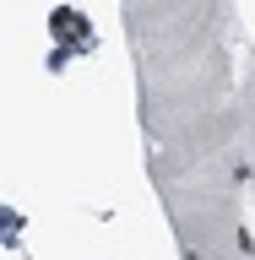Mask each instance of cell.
Masks as SVG:
<instances>
[{
	"mask_svg": "<svg viewBox=\"0 0 255 260\" xmlns=\"http://www.w3.org/2000/svg\"><path fill=\"white\" fill-rule=\"evenodd\" d=\"M239 146H244V184L255 195V49L239 71Z\"/></svg>",
	"mask_w": 255,
	"mask_h": 260,
	"instance_id": "2",
	"label": "cell"
},
{
	"mask_svg": "<svg viewBox=\"0 0 255 260\" xmlns=\"http://www.w3.org/2000/svg\"><path fill=\"white\" fill-rule=\"evenodd\" d=\"M147 174L179 260H255L228 0H120Z\"/></svg>",
	"mask_w": 255,
	"mask_h": 260,
	"instance_id": "1",
	"label": "cell"
}]
</instances>
